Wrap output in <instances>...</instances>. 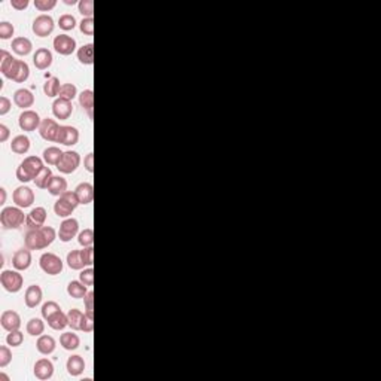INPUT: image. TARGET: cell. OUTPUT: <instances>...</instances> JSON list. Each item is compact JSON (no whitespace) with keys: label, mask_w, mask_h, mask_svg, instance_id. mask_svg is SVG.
<instances>
[{"label":"cell","mask_w":381,"mask_h":381,"mask_svg":"<svg viewBox=\"0 0 381 381\" xmlns=\"http://www.w3.org/2000/svg\"><path fill=\"white\" fill-rule=\"evenodd\" d=\"M58 232L53 226H40L36 229H28L26 234V247L30 250H42L46 249L55 242Z\"/></svg>","instance_id":"cell-1"},{"label":"cell","mask_w":381,"mask_h":381,"mask_svg":"<svg viewBox=\"0 0 381 381\" xmlns=\"http://www.w3.org/2000/svg\"><path fill=\"white\" fill-rule=\"evenodd\" d=\"M43 160L36 157V155H31V157H27L24 158V161L18 165L17 168V179L21 182V183H27V182H31L34 180V177L39 174V171L43 168Z\"/></svg>","instance_id":"cell-2"},{"label":"cell","mask_w":381,"mask_h":381,"mask_svg":"<svg viewBox=\"0 0 381 381\" xmlns=\"http://www.w3.org/2000/svg\"><path fill=\"white\" fill-rule=\"evenodd\" d=\"M24 212L21 207H5L0 212V223L5 229H17L26 222Z\"/></svg>","instance_id":"cell-3"},{"label":"cell","mask_w":381,"mask_h":381,"mask_svg":"<svg viewBox=\"0 0 381 381\" xmlns=\"http://www.w3.org/2000/svg\"><path fill=\"white\" fill-rule=\"evenodd\" d=\"M0 283L9 294H17L24 286V277L18 270H3L0 274Z\"/></svg>","instance_id":"cell-4"},{"label":"cell","mask_w":381,"mask_h":381,"mask_svg":"<svg viewBox=\"0 0 381 381\" xmlns=\"http://www.w3.org/2000/svg\"><path fill=\"white\" fill-rule=\"evenodd\" d=\"M39 265L40 270L48 274V275H58L63 271V261L58 255L51 253V252H45L40 258H39Z\"/></svg>","instance_id":"cell-5"},{"label":"cell","mask_w":381,"mask_h":381,"mask_svg":"<svg viewBox=\"0 0 381 381\" xmlns=\"http://www.w3.org/2000/svg\"><path fill=\"white\" fill-rule=\"evenodd\" d=\"M79 165H81V155L76 151H66L60 163L57 164V168L63 174H72L78 170Z\"/></svg>","instance_id":"cell-6"},{"label":"cell","mask_w":381,"mask_h":381,"mask_svg":"<svg viewBox=\"0 0 381 381\" xmlns=\"http://www.w3.org/2000/svg\"><path fill=\"white\" fill-rule=\"evenodd\" d=\"M53 46H54L55 53H58L60 55H64V57L72 55L78 48L76 40L72 36L66 34V33H61V34L55 36L54 40H53Z\"/></svg>","instance_id":"cell-7"},{"label":"cell","mask_w":381,"mask_h":381,"mask_svg":"<svg viewBox=\"0 0 381 381\" xmlns=\"http://www.w3.org/2000/svg\"><path fill=\"white\" fill-rule=\"evenodd\" d=\"M54 18L51 15H46V14H42V15L36 17L34 21H33V26H31L33 33L37 37H46V36H50L54 31Z\"/></svg>","instance_id":"cell-8"},{"label":"cell","mask_w":381,"mask_h":381,"mask_svg":"<svg viewBox=\"0 0 381 381\" xmlns=\"http://www.w3.org/2000/svg\"><path fill=\"white\" fill-rule=\"evenodd\" d=\"M78 234H79V222H78V219L67 218L61 222L60 229H58V239L63 243L72 242Z\"/></svg>","instance_id":"cell-9"},{"label":"cell","mask_w":381,"mask_h":381,"mask_svg":"<svg viewBox=\"0 0 381 381\" xmlns=\"http://www.w3.org/2000/svg\"><path fill=\"white\" fill-rule=\"evenodd\" d=\"M40 124H42V119H40L39 113L34 112V110H23L21 115H20V118H18V125H20V128H21L23 131H27V133L39 130Z\"/></svg>","instance_id":"cell-10"},{"label":"cell","mask_w":381,"mask_h":381,"mask_svg":"<svg viewBox=\"0 0 381 381\" xmlns=\"http://www.w3.org/2000/svg\"><path fill=\"white\" fill-rule=\"evenodd\" d=\"M12 200H14V203H15L17 207L28 209V207H31L33 203H34V192L31 190V188L21 185V186H18L17 189L14 190Z\"/></svg>","instance_id":"cell-11"},{"label":"cell","mask_w":381,"mask_h":381,"mask_svg":"<svg viewBox=\"0 0 381 381\" xmlns=\"http://www.w3.org/2000/svg\"><path fill=\"white\" fill-rule=\"evenodd\" d=\"M79 141V130L72 125H61L58 136H57V143L64 145V146H75Z\"/></svg>","instance_id":"cell-12"},{"label":"cell","mask_w":381,"mask_h":381,"mask_svg":"<svg viewBox=\"0 0 381 381\" xmlns=\"http://www.w3.org/2000/svg\"><path fill=\"white\" fill-rule=\"evenodd\" d=\"M54 363L50 360V359H46V357H42V359H39V360H36V363H34V368H33V372H34V377L37 378V380H50V378H53V375H54Z\"/></svg>","instance_id":"cell-13"},{"label":"cell","mask_w":381,"mask_h":381,"mask_svg":"<svg viewBox=\"0 0 381 381\" xmlns=\"http://www.w3.org/2000/svg\"><path fill=\"white\" fill-rule=\"evenodd\" d=\"M60 127L61 125H58V122L55 119L45 118V119H42V124L39 127V134L46 141H57V136H58Z\"/></svg>","instance_id":"cell-14"},{"label":"cell","mask_w":381,"mask_h":381,"mask_svg":"<svg viewBox=\"0 0 381 381\" xmlns=\"http://www.w3.org/2000/svg\"><path fill=\"white\" fill-rule=\"evenodd\" d=\"M0 325L8 332L18 330L21 327V317L14 310H5L0 316Z\"/></svg>","instance_id":"cell-15"},{"label":"cell","mask_w":381,"mask_h":381,"mask_svg":"<svg viewBox=\"0 0 381 381\" xmlns=\"http://www.w3.org/2000/svg\"><path fill=\"white\" fill-rule=\"evenodd\" d=\"M48 216V212L45 207H34L26 218V225L28 229H36L45 225V220Z\"/></svg>","instance_id":"cell-16"},{"label":"cell","mask_w":381,"mask_h":381,"mask_svg":"<svg viewBox=\"0 0 381 381\" xmlns=\"http://www.w3.org/2000/svg\"><path fill=\"white\" fill-rule=\"evenodd\" d=\"M31 265V252L30 249H20L12 256V267L18 271H26Z\"/></svg>","instance_id":"cell-17"},{"label":"cell","mask_w":381,"mask_h":381,"mask_svg":"<svg viewBox=\"0 0 381 381\" xmlns=\"http://www.w3.org/2000/svg\"><path fill=\"white\" fill-rule=\"evenodd\" d=\"M53 53L48 48H39L33 55V64L37 70H46L53 64Z\"/></svg>","instance_id":"cell-18"},{"label":"cell","mask_w":381,"mask_h":381,"mask_svg":"<svg viewBox=\"0 0 381 381\" xmlns=\"http://www.w3.org/2000/svg\"><path fill=\"white\" fill-rule=\"evenodd\" d=\"M53 113L57 119H69L70 115L73 113V105L69 100L64 99H55L53 103Z\"/></svg>","instance_id":"cell-19"},{"label":"cell","mask_w":381,"mask_h":381,"mask_svg":"<svg viewBox=\"0 0 381 381\" xmlns=\"http://www.w3.org/2000/svg\"><path fill=\"white\" fill-rule=\"evenodd\" d=\"M14 103L20 108V109L28 110L34 105V96L30 89L26 88H20L14 92Z\"/></svg>","instance_id":"cell-20"},{"label":"cell","mask_w":381,"mask_h":381,"mask_svg":"<svg viewBox=\"0 0 381 381\" xmlns=\"http://www.w3.org/2000/svg\"><path fill=\"white\" fill-rule=\"evenodd\" d=\"M42 298H43V292H42L39 284H31L26 289L24 302H26L28 308H36L42 302Z\"/></svg>","instance_id":"cell-21"},{"label":"cell","mask_w":381,"mask_h":381,"mask_svg":"<svg viewBox=\"0 0 381 381\" xmlns=\"http://www.w3.org/2000/svg\"><path fill=\"white\" fill-rule=\"evenodd\" d=\"M66 369L69 372V375L72 377H79L85 371V360L79 354H73L67 359L66 362Z\"/></svg>","instance_id":"cell-22"},{"label":"cell","mask_w":381,"mask_h":381,"mask_svg":"<svg viewBox=\"0 0 381 381\" xmlns=\"http://www.w3.org/2000/svg\"><path fill=\"white\" fill-rule=\"evenodd\" d=\"M75 194H76L81 204H83V206L91 204L92 200H94V186L91 183H88V182H82L75 188Z\"/></svg>","instance_id":"cell-23"},{"label":"cell","mask_w":381,"mask_h":381,"mask_svg":"<svg viewBox=\"0 0 381 381\" xmlns=\"http://www.w3.org/2000/svg\"><path fill=\"white\" fill-rule=\"evenodd\" d=\"M55 347H57V341L51 335H40L36 341V349L37 352L43 356H50L55 352Z\"/></svg>","instance_id":"cell-24"},{"label":"cell","mask_w":381,"mask_h":381,"mask_svg":"<svg viewBox=\"0 0 381 381\" xmlns=\"http://www.w3.org/2000/svg\"><path fill=\"white\" fill-rule=\"evenodd\" d=\"M30 146H31L30 138L26 134H18L11 141V151L17 155H26L30 151Z\"/></svg>","instance_id":"cell-25"},{"label":"cell","mask_w":381,"mask_h":381,"mask_svg":"<svg viewBox=\"0 0 381 381\" xmlns=\"http://www.w3.org/2000/svg\"><path fill=\"white\" fill-rule=\"evenodd\" d=\"M12 51L17 55H21V57H26L31 53L33 50V43L28 37H24V36H20V37H15L12 40Z\"/></svg>","instance_id":"cell-26"},{"label":"cell","mask_w":381,"mask_h":381,"mask_svg":"<svg viewBox=\"0 0 381 381\" xmlns=\"http://www.w3.org/2000/svg\"><path fill=\"white\" fill-rule=\"evenodd\" d=\"M60 344H61V347L64 350L73 352V350H76L81 346V338L75 332H64L60 337Z\"/></svg>","instance_id":"cell-27"},{"label":"cell","mask_w":381,"mask_h":381,"mask_svg":"<svg viewBox=\"0 0 381 381\" xmlns=\"http://www.w3.org/2000/svg\"><path fill=\"white\" fill-rule=\"evenodd\" d=\"M88 286H85L82 283L81 280H72L69 284H67V294L75 298V300H83L88 294Z\"/></svg>","instance_id":"cell-28"},{"label":"cell","mask_w":381,"mask_h":381,"mask_svg":"<svg viewBox=\"0 0 381 381\" xmlns=\"http://www.w3.org/2000/svg\"><path fill=\"white\" fill-rule=\"evenodd\" d=\"M54 212L58 218L67 219L73 215L75 207H73L69 201H66L63 197H58V200L55 201V204H54Z\"/></svg>","instance_id":"cell-29"},{"label":"cell","mask_w":381,"mask_h":381,"mask_svg":"<svg viewBox=\"0 0 381 381\" xmlns=\"http://www.w3.org/2000/svg\"><path fill=\"white\" fill-rule=\"evenodd\" d=\"M79 97V105L82 106V109L86 110L89 119H92V112H94V91L92 89H83Z\"/></svg>","instance_id":"cell-30"},{"label":"cell","mask_w":381,"mask_h":381,"mask_svg":"<svg viewBox=\"0 0 381 381\" xmlns=\"http://www.w3.org/2000/svg\"><path fill=\"white\" fill-rule=\"evenodd\" d=\"M79 63L85 66H92L94 64V43H85L76 51Z\"/></svg>","instance_id":"cell-31"},{"label":"cell","mask_w":381,"mask_h":381,"mask_svg":"<svg viewBox=\"0 0 381 381\" xmlns=\"http://www.w3.org/2000/svg\"><path fill=\"white\" fill-rule=\"evenodd\" d=\"M46 189L54 197H61L67 190V180L63 176H53Z\"/></svg>","instance_id":"cell-32"},{"label":"cell","mask_w":381,"mask_h":381,"mask_svg":"<svg viewBox=\"0 0 381 381\" xmlns=\"http://www.w3.org/2000/svg\"><path fill=\"white\" fill-rule=\"evenodd\" d=\"M48 326L54 330H63L69 326V320H67V313H63L61 310L57 311L55 314H53L50 319H46Z\"/></svg>","instance_id":"cell-33"},{"label":"cell","mask_w":381,"mask_h":381,"mask_svg":"<svg viewBox=\"0 0 381 381\" xmlns=\"http://www.w3.org/2000/svg\"><path fill=\"white\" fill-rule=\"evenodd\" d=\"M53 170L50 168V167H43L40 171H39V174L34 177V185L39 188V189H46L48 188V185H50V182H51V179H53Z\"/></svg>","instance_id":"cell-34"},{"label":"cell","mask_w":381,"mask_h":381,"mask_svg":"<svg viewBox=\"0 0 381 381\" xmlns=\"http://www.w3.org/2000/svg\"><path fill=\"white\" fill-rule=\"evenodd\" d=\"M63 151L57 146H50L43 151V161L48 164V165H55L60 163L61 157H63Z\"/></svg>","instance_id":"cell-35"},{"label":"cell","mask_w":381,"mask_h":381,"mask_svg":"<svg viewBox=\"0 0 381 381\" xmlns=\"http://www.w3.org/2000/svg\"><path fill=\"white\" fill-rule=\"evenodd\" d=\"M67 265L70 270H75V271H81L85 268V264L82 261L81 258V250H72L67 253V259H66Z\"/></svg>","instance_id":"cell-36"},{"label":"cell","mask_w":381,"mask_h":381,"mask_svg":"<svg viewBox=\"0 0 381 381\" xmlns=\"http://www.w3.org/2000/svg\"><path fill=\"white\" fill-rule=\"evenodd\" d=\"M26 329H27V334H30L31 337H40L45 332V323H43L42 319L33 317V319H30L27 322Z\"/></svg>","instance_id":"cell-37"},{"label":"cell","mask_w":381,"mask_h":381,"mask_svg":"<svg viewBox=\"0 0 381 381\" xmlns=\"http://www.w3.org/2000/svg\"><path fill=\"white\" fill-rule=\"evenodd\" d=\"M83 314L81 310L78 308H72L67 311V320H69V326L72 327V330H81V323L83 319Z\"/></svg>","instance_id":"cell-38"},{"label":"cell","mask_w":381,"mask_h":381,"mask_svg":"<svg viewBox=\"0 0 381 381\" xmlns=\"http://www.w3.org/2000/svg\"><path fill=\"white\" fill-rule=\"evenodd\" d=\"M60 89H61V85H60V79L58 78H50L48 81L43 83V92L46 97H58L60 94Z\"/></svg>","instance_id":"cell-39"},{"label":"cell","mask_w":381,"mask_h":381,"mask_svg":"<svg viewBox=\"0 0 381 381\" xmlns=\"http://www.w3.org/2000/svg\"><path fill=\"white\" fill-rule=\"evenodd\" d=\"M76 96H78V88H76L75 83H63L61 85V89H60V94H58L60 99L72 102Z\"/></svg>","instance_id":"cell-40"},{"label":"cell","mask_w":381,"mask_h":381,"mask_svg":"<svg viewBox=\"0 0 381 381\" xmlns=\"http://www.w3.org/2000/svg\"><path fill=\"white\" fill-rule=\"evenodd\" d=\"M76 24H78V21H76V18L72 14H64V15H61L58 18V27L61 28V30H64V31L73 30V28L76 27Z\"/></svg>","instance_id":"cell-41"},{"label":"cell","mask_w":381,"mask_h":381,"mask_svg":"<svg viewBox=\"0 0 381 381\" xmlns=\"http://www.w3.org/2000/svg\"><path fill=\"white\" fill-rule=\"evenodd\" d=\"M78 243L82 247H89L94 245V231L92 228H85L83 231H81L78 234Z\"/></svg>","instance_id":"cell-42"},{"label":"cell","mask_w":381,"mask_h":381,"mask_svg":"<svg viewBox=\"0 0 381 381\" xmlns=\"http://www.w3.org/2000/svg\"><path fill=\"white\" fill-rule=\"evenodd\" d=\"M15 60H17V58L12 57L11 53H8L6 50H0V72L5 75Z\"/></svg>","instance_id":"cell-43"},{"label":"cell","mask_w":381,"mask_h":381,"mask_svg":"<svg viewBox=\"0 0 381 381\" xmlns=\"http://www.w3.org/2000/svg\"><path fill=\"white\" fill-rule=\"evenodd\" d=\"M78 9L83 15V18H92L94 17V2L92 0H79Z\"/></svg>","instance_id":"cell-44"},{"label":"cell","mask_w":381,"mask_h":381,"mask_svg":"<svg viewBox=\"0 0 381 381\" xmlns=\"http://www.w3.org/2000/svg\"><path fill=\"white\" fill-rule=\"evenodd\" d=\"M23 341H24V335H23V332L20 329L9 332L8 337H6V343L11 347H20L23 344Z\"/></svg>","instance_id":"cell-45"},{"label":"cell","mask_w":381,"mask_h":381,"mask_svg":"<svg viewBox=\"0 0 381 381\" xmlns=\"http://www.w3.org/2000/svg\"><path fill=\"white\" fill-rule=\"evenodd\" d=\"M61 308H60V305L55 302V301H48V302H45L43 305H42V317L46 320V319H50L53 314H55L57 311H60Z\"/></svg>","instance_id":"cell-46"},{"label":"cell","mask_w":381,"mask_h":381,"mask_svg":"<svg viewBox=\"0 0 381 381\" xmlns=\"http://www.w3.org/2000/svg\"><path fill=\"white\" fill-rule=\"evenodd\" d=\"M28 76H30V67H28V64L26 63V61L20 60L18 72H17V76H15V79H14V81L18 82V83H23V82L27 81Z\"/></svg>","instance_id":"cell-47"},{"label":"cell","mask_w":381,"mask_h":381,"mask_svg":"<svg viewBox=\"0 0 381 381\" xmlns=\"http://www.w3.org/2000/svg\"><path fill=\"white\" fill-rule=\"evenodd\" d=\"M15 33V28H14V24H11L9 21H2L0 23V39L2 40H8L14 36Z\"/></svg>","instance_id":"cell-48"},{"label":"cell","mask_w":381,"mask_h":381,"mask_svg":"<svg viewBox=\"0 0 381 381\" xmlns=\"http://www.w3.org/2000/svg\"><path fill=\"white\" fill-rule=\"evenodd\" d=\"M83 304H85V314L89 319H94V292L92 291L86 294V297L83 298Z\"/></svg>","instance_id":"cell-49"},{"label":"cell","mask_w":381,"mask_h":381,"mask_svg":"<svg viewBox=\"0 0 381 381\" xmlns=\"http://www.w3.org/2000/svg\"><path fill=\"white\" fill-rule=\"evenodd\" d=\"M79 280H81L85 286H92V284H94V268H92V267H88V268L81 270Z\"/></svg>","instance_id":"cell-50"},{"label":"cell","mask_w":381,"mask_h":381,"mask_svg":"<svg viewBox=\"0 0 381 381\" xmlns=\"http://www.w3.org/2000/svg\"><path fill=\"white\" fill-rule=\"evenodd\" d=\"M57 6V0H34V8L40 12H50Z\"/></svg>","instance_id":"cell-51"},{"label":"cell","mask_w":381,"mask_h":381,"mask_svg":"<svg viewBox=\"0 0 381 381\" xmlns=\"http://www.w3.org/2000/svg\"><path fill=\"white\" fill-rule=\"evenodd\" d=\"M81 258L83 264H85V267H92V264H94V249H92V246L82 249Z\"/></svg>","instance_id":"cell-52"},{"label":"cell","mask_w":381,"mask_h":381,"mask_svg":"<svg viewBox=\"0 0 381 381\" xmlns=\"http://www.w3.org/2000/svg\"><path fill=\"white\" fill-rule=\"evenodd\" d=\"M12 360V352L8 346L0 347V368H6Z\"/></svg>","instance_id":"cell-53"},{"label":"cell","mask_w":381,"mask_h":381,"mask_svg":"<svg viewBox=\"0 0 381 381\" xmlns=\"http://www.w3.org/2000/svg\"><path fill=\"white\" fill-rule=\"evenodd\" d=\"M79 30L86 36H92L94 34V18H82L79 23Z\"/></svg>","instance_id":"cell-54"},{"label":"cell","mask_w":381,"mask_h":381,"mask_svg":"<svg viewBox=\"0 0 381 381\" xmlns=\"http://www.w3.org/2000/svg\"><path fill=\"white\" fill-rule=\"evenodd\" d=\"M81 330L85 332V334H89L94 330V319H89L86 314H83V319H82L81 323Z\"/></svg>","instance_id":"cell-55"},{"label":"cell","mask_w":381,"mask_h":381,"mask_svg":"<svg viewBox=\"0 0 381 381\" xmlns=\"http://www.w3.org/2000/svg\"><path fill=\"white\" fill-rule=\"evenodd\" d=\"M11 108H12V102L8 97L2 96L0 97V116H5L6 113H9Z\"/></svg>","instance_id":"cell-56"},{"label":"cell","mask_w":381,"mask_h":381,"mask_svg":"<svg viewBox=\"0 0 381 381\" xmlns=\"http://www.w3.org/2000/svg\"><path fill=\"white\" fill-rule=\"evenodd\" d=\"M61 197H63L66 201H69V203H70L75 209L81 204V203H79V200H78V197H76V194H75V190H73V192H72V190H66Z\"/></svg>","instance_id":"cell-57"},{"label":"cell","mask_w":381,"mask_h":381,"mask_svg":"<svg viewBox=\"0 0 381 381\" xmlns=\"http://www.w3.org/2000/svg\"><path fill=\"white\" fill-rule=\"evenodd\" d=\"M94 154L92 152H89L85 158H83V167H85V170L88 171V173H94Z\"/></svg>","instance_id":"cell-58"},{"label":"cell","mask_w":381,"mask_h":381,"mask_svg":"<svg viewBox=\"0 0 381 381\" xmlns=\"http://www.w3.org/2000/svg\"><path fill=\"white\" fill-rule=\"evenodd\" d=\"M11 6L17 11H24L27 9L28 0H11Z\"/></svg>","instance_id":"cell-59"},{"label":"cell","mask_w":381,"mask_h":381,"mask_svg":"<svg viewBox=\"0 0 381 381\" xmlns=\"http://www.w3.org/2000/svg\"><path fill=\"white\" fill-rule=\"evenodd\" d=\"M9 136H11V130L5 124H0V141L5 143L9 138Z\"/></svg>","instance_id":"cell-60"},{"label":"cell","mask_w":381,"mask_h":381,"mask_svg":"<svg viewBox=\"0 0 381 381\" xmlns=\"http://www.w3.org/2000/svg\"><path fill=\"white\" fill-rule=\"evenodd\" d=\"M0 195H2V198H0V204L3 206V204L6 203V189H5L3 186L0 188Z\"/></svg>","instance_id":"cell-61"},{"label":"cell","mask_w":381,"mask_h":381,"mask_svg":"<svg viewBox=\"0 0 381 381\" xmlns=\"http://www.w3.org/2000/svg\"><path fill=\"white\" fill-rule=\"evenodd\" d=\"M0 381H11V378L5 372H0Z\"/></svg>","instance_id":"cell-62"},{"label":"cell","mask_w":381,"mask_h":381,"mask_svg":"<svg viewBox=\"0 0 381 381\" xmlns=\"http://www.w3.org/2000/svg\"><path fill=\"white\" fill-rule=\"evenodd\" d=\"M64 3H66V5H75L76 2H75V0H66Z\"/></svg>","instance_id":"cell-63"}]
</instances>
